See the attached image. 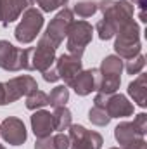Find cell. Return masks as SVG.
I'll list each match as a JSON object with an SVG mask.
<instances>
[{
    "label": "cell",
    "instance_id": "obj_7",
    "mask_svg": "<svg viewBox=\"0 0 147 149\" xmlns=\"http://www.w3.org/2000/svg\"><path fill=\"white\" fill-rule=\"evenodd\" d=\"M73 21H74L73 19V10L68 9V7H64V9H61V10L55 14V17L50 21V24L47 26V31H45L43 35L49 38L50 43L57 49V47L62 43L64 37L68 35V30H69V26H71Z\"/></svg>",
    "mask_w": 147,
    "mask_h": 149
},
{
    "label": "cell",
    "instance_id": "obj_2",
    "mask_svg": "<svg viewBox=\"0 0 147 149\" xmlns=\"http://www.w3.org/2000/svg\"><path fill=\"white\" fill-rule=\"evenodd\" d=\"M55 63V47L49 38L43 37L38 40L37 47L26 49V71H40L43 73Z\"/></svg>",
    "mask_w": 147,
    "mask_h": 149
},
{
    "label": "cell",
    "instance_id": "obj_11",
    "mask_svg": "<svg viewBox=\"0 0 147 149\" xmlns=\"http://www.w3.org/2000/svg\"><path fill=\"white\" fill-rule=\"evenodd\" d=\"M55 70L61 80H64V83L69 87L76 78V74L83 70V63L81 57H76L71 54H61L59 57H55Z\"/></svg>",
    "mask_w": 147,
    "mask_h": 149
},
{
    "label": "cell",
    "instance_id": "obj_17",
    "mask_svg": "<svg viewBox=\"0 0 147 149\" xmlns=\"http://www.w3.org/2000/svg\"><path fill=\"white\" fill-rule=\"evenodd\" d=\"M128 94L140 108L147 106V76L144 73H139V76L128 85Z\"/></svg>",
    "mask_w": 147,
    "mask_h": 149
},
{
    "label": "cell",
    "instance_id": "obj_21",
    "mask_svg": "<svg viewBox=\"0 0 147 149\" xmlns=\"http://www.w3.org/2000/svg\"><path fill=\"white\" fill-rule=\"evenodd\" d=\"M49 106V95L43 92V90H33L26 95V108L30 111H37V109H42Z\"/></svg>",
    "mask_w": 147,
    "mask_h": 149
},
{
    "label": "cell",
    "instance_id": "obj_18",
    "mask_svg": "<svg viewBox=\"0 0 147 149\" xmlns=\"http://www.w3.org/2000/svg\"><path fill=\"white\" fill-rule=\"evenodd\" d=\"M119 83H121V76L99 73V76H97V92L106 94V95H112L119 88Z\"/></svg>",
    "mask_w": 147,
    "mask_h": 149
},
{
    "label": "cell",
    "instance_id": "obj_6",
    "mask_svg": "<svg viewBox=\"0 0 147 149\" xmlns=\"http://www.w3.org/2000/svg\"><path fill=\"white\" fill-rule=\"evenodd\" d=\"M69 149H102V135L94 130H87L83 125H69Z\"/></svg>",
    "mask_w": 147,
    "mask_h": 149
},
{
    "label": "cell",
    "instance_id": "obj_8",
    "mask_svg": "<svg viewBox=\"0 0 147 149\" xmlns=\"http://www.w3.org/2000/svg\"><path fill=\"white\" fill-rule=\"evenodd\" d=\"M0 68L5 71L26 70V49H19L7 40H0Z\"/></svg>",
    "mask_w": 147,
    "mask_h": 149
},
{
    "label": "cell",
    "instance_id": "obj_10",
    "mask_svg": "<svg viewBox=\"0 0 147 149\" xmlns=\"http://www.w3.org/2000/svg\"><path fill=\"white\" fill-rule=\"evenodd\" d=\"M0 135L10 146H21L28 139V132H26L23 120L16 116H9L0 123Z\"/></svg>",
    "mask_w": 147,
    "mask_h": 149
},
{
    "label": "cell",
    "instance_id": "obj_36",
    "mask_svg": "<svg viewBox=\"0 0 147 149\" xmlns=\"http://www.w3.org/2000/svg\"><path fill=\"white\" fill-rule=\"evenodd\" d=\"M0 149H5V148H3V146H2V144H0Z\"/></svg>",
    "mask_w": 147,
    "mask_h": 149
},
{
    "label": "cell",
    "instance_id": "obj_27",
    "mask_svg": "<svg viewBox=\"0 0 147 149\" xmlns=\"http://www.w3.org/2000/svg\"><path fill=\"white\" fill-rule=\"evenodd\" d=\"M35 2L40 5V9L43 12H52V10H57L61 7H64L69 0H35Z\"/></svg>",
    "mask_w": 147,
    "mask_h": 149
},
{
    "label": "cell",
    "instance_id": "obj_13",
    "mask_svg": "<svg viewBox=\"0 0 147 149\" xmlns=\"http://www.w3.org/2000/svg\"><path fill=\"white\" fill-rule=\"evenodd\" d=\"M97 76H99V70H81L69 87L78 95L85 97L94 90H97Z\"/></svg>",
    "mask_w": 147,
    "mask_h": 149
},
{
    "label": "cell",
    "instance_id": "obj_34",
    "mask_svg": "<svg viewBox=\"0 0 147 149\" xmlns=\"http://www.w3.org/2000/svg\"><path fill=\"white\" fill-rule=\"evenodd\" d=\"M132 2H135V3L140 7V10H144V9H146V0H132Z\"/></svg>",
    "mask_w": 147,
    "mask_h": 149
},
{
    "label": "cell",
    "instance_id": "obj_33",
    "mask_svg": "<svg viewBox=\"0 0 147 149\" xmlns=\"http://www.w3.org/2000/svg\"><path fill=\"white\" fill-rule=\"evenodd\" d=\"M5 85L3 81H0V106H5Z\"/></svg>",
    "mask_w": 147,
    "mask_h": 149
},
{
    "label": "cell",
    "instance_id": "obj_16",
    "mask_svg": "<svg viewBox=\"0 0 147 149\" xmlns=\"http://www.w3.org/2000/svg\"><path fill=\"white\" fill-rule=\"evenodd\" d=\"M114 139L123 146L137 141V139H144V135L137 130V127L133 125V121H121L116 128H114Z\"/></svg>",
    "mask_w": 147,
    "mask_h": 149
},
{
    "label": "cell",
    "instance_id": "obj_3",
    "mask_svg": "<svg viewBox=\"0 0 147 149\" xmlns=\"http://www.w3.org/2000/svg\"><path fill=\"white\" fill-rule=\"evenodd\" d=\"M43 26V14L35 7H28L23 12L19 24L14 30V37L19 43H31L40 35Z\"/></svg>",
    "mask_w": 147,
    "mask_h": 149
},
{
    "label": "cell",
    "instance_id": "obj_32",
    "mask_svg": "<svg viewBox=\"0 0 147 149\" xmlns=\"http://www.w3.org/2000/svg\"><path fill=\"white\" fill-rule=\"evenodd\" d=\"M121 149H147V142L144 139H137V141H133V142L123 146Z\"/></svg>",
    "mask_w": 147,
    "mask_h": 149
},
{
    "label": "cell",
    "instance_id": "obj_1",
    "mask_svg": "<svg viewBox=\"0 0 147 149\" xmlns=\"http://www.w3.org/2000/svg\"><path fill=\"white\" fill-rule=\"evenodd\" d=\"M116 42H114V52L121 59H132L142 50L140 43V26L132 19L118 28L116 31Z\"/></svg>",
    "mask_w": 147,
    "mask_h": 149
},
{
    "label": "cell",
    "instance_id": "obj_24",
    "mask_svg": "<svg viewBox=\"0 0 147 149\" xmlns=\"http://www.w3.org/2000/svg\"><path fill=\"white\" fill-rule=\"evenodd\" d=\"M95 30H97L101 40H111V38L116 35V31H118L116 24H114L112 21H109V19H106V17H102V19L97 23Z\"/></svg>",
    "mask_w": 147,
    "mask_h": 149
},
{
    "label": "cell",
    "instance_id": "obj_12",
    "mask_svg": "<svg viewBox=\"0 0 147 149\" xmlns=\"http://www.w3.org/2000/svg\"><path fill=\"white\" fill-rule=\"evenodd\" d=\"M35 0H0V23L2 26H9L16 19L21 17V14L33 5Z\"/></svg>",
    "mask_w": 147,
    "mask_h": 149
},
{
    "label": "cell",
    "instance_id": "obj_4",
    "mask_svg": "<svg viewBox=\"0 0 147 149\" xmlns=\"http://www.w3.org/2000/svg\"><path fill=\"white\" fill-rule=\"evenodd\" d=\"M92 35H94V28L92 24H88L87 21H73L69 30H68V54L81 57L87 45L92 42Z\"/></svg>",
    "mask_w": 147,
    "mask_h": 149
},
{
    "label": "cell",
    "instance_id": "obj_31",
    "mask_svg": "<svg viewBox=\"0 0 147 149\" xmlns=\"http://www.w3.org/2000/svg\"><path fill=\"white\" fill-rule=\"evenodd\" d=\"M42 74H43V80H45V81H49V83H54V81L61 80V78H59V74H57V70H55V68H52V66H50L49 70H45Z\"/></svg>",
    "mask_w": 147,
    "mask_h": 149
},
{
    "label": "cell",
    "instance_id": "obj_5",
    "mask_svg": "<svg viewBox=\"0 0 147 149\" xmlns=\"http://www.w3.org/2000/svg\"><path fill=\"white\" fill-rule=\"evenodd\" d=\"M97 10L102 12L106 19L112 21L116 28L133 19V3L130 0H101L97 3Z\"/></svg>",
    "mask_w": 147,
    "mask_h": 149
},
{
    "label": "cell",
    "instance_id": "obj_15",
    "mask_svg": "<svg viewBox=\"0 0 147 149\" xmlns=\"http://www.w3.org/2000/svg\"><path fill=\"white\" fill-rule=\"evenodd\" d=\"M31 130L37 139L49 137L54 132V123H52V114L45 109H37L31 116Z\"/></svg>",
    "mask_w": 147,
    "mask_h": 149
},
{
    "label": "cell",
    "instance_id": "obj_14",
    "mask_svg": "<svg viewBox=\"0 0 147 149\" xmlns=\"http://www.w3.org/2000/svg\"><path fill=\"white\" fill-rule=\"evenodd\" d=\"M111 118H126L133 114V104L121 94H112L107 97L106 108H104Z\"/></svg>",
    "mask_w": 147,
    "mask_h": 149
},
{
    "label": "cell",
    "instance_id": "obj_25",
    "mask_svg": "<svg viewBox=\"0 0 147 149\" xmlns=\"http://www.w3.org/2000/svg\"><path fill=\"white\" fill-rule=\"evenodd\" d=\"M88 120H90L94 125H97V127H106V125L111 121V116L107 114L106 109L94 106V108L88 111Z\"/></svg>",
    "mask_w": 147,
    "mask_h": 149
},
{
    "label": "cell",
    "instance_id": "obj_28",
    "mask_svg": "<svg viewBox=\"0 0 147 149\" xmlns=\"http://www.w3.org/2000/svg\"><path fill=\"white\" fill-rule=\"evenodd\" d=\"M54 144H55V149H69V135H66L64 132H59L55 137H54Z\"/></svg>",
    "mask_w": 147,
    "mask_h": 149
},
{
    "label": "cell",
    "instance_id": "obj_26",
    "mask_svg": "<svg viewBox=\"0 0 147 149\" xmlns=\"http://www.w3.org/2000/svg\"><path fill=\"white\" fill-rule=\"evenodd\" d=\"M144 66H146V57H144L142 54H137L135 57L128 59L126 64H125L123 68L126 70V73L128 74H139V73H142Z\"/></svg>",
    "mask_w": 147,
    "mask_h": 149
},
{
    "label": "cell",
    "instance_id": "obj_20",
    "mask_svg": "<svg viewBox=\"0 0 147 149\" xmlns=\"http://www.w3.org/2000/svg\"><path fill=\"white\" fill-rule=\"evenodd\" d=\"M123 59L118 57V56H107L102 59L101 63V68H99V73L101 74H116L119 76L123 71Z\"/></svg>",
    "mask_w": 147,
    "mask_h": 149
},
{
    "label": "cell",
    "instance_id": "obj_22",
    "mask_svg": "<svg viewBox=\"0 0 147 149\" xmlns=\"http://www.w3.org/2000/svg\"><path fill=\"white\" fill-rule=\"evenodd\" d=\"M68 101H69V90H68V87L59 85V87L52 88V92H50V95H49V104H50L52 108L66 106Z\"/></svg>",
    "mask_w": 147,
    "mask_h": 149
},
{
    "label": "cell",
    "instance_id": "obj_23",
    "mask_svg": "<svg viewBox=\"0 0 147 149\" xmlns=\"http://www.w3.org/2000/svg\"><path fill=\"white\" fill-rule=\"evenodd\" d=\"M95 12H97V2L94 0L76 2V5L73 7V14H78L80 17H92Z\"/></svg>",
    "mask_w": 147,
    "mask_h": 149
},
{
    "label": "cell",
    "instance_id": "obj_19",
    "mask_svg": "<svg viewBox=\"0 0 147 149\" xmlns=\"http://www.w3.org/2000/svg\"><path fill=\"white\" fill-rule=\"evenodd\" d=\"M71 111L66 108V106H61V108H55V111L52 113V123H54V130L57 132H64L69 128L71 125Z\"/></svg>",
    "mask_w": 147,
    "mask_h": 149
},
{
    "label": "cell",
    "instance_id": "obj_30",
    "mask_svg": "<svg viewBox=\"0 0 147 149\" xmlns=\"http://www.w3.org/2000/svg\"><path fill=\"white\" fill-rule=\"evenodd\" d=\"M35 149H55V144H54V137H42V139H37L35 142Z\"/></svg>",
    "mask_w": 147,
    "mask_h": 149
},
{
    "label": "cell",
    "instance_id": "obj_35",
    "mask_svg": "<svg viewBox=\"0 0 147 149\" xmlns=\"http://www.w3.org/2000/svg\"><path fill=\"white\" fill-rule=\"evenodd\" d=\"M109 149H121V148H109Z\"/></svg>",
    "mask_w": 147,
    "mask_h": 149
},
{
    "label": "cell",
    "instance_id": "obj_29",
    "mask_svg": "<svg viewBox=\"0 0 147 149\" xmlns=\"http://www.w3.org/2000/svg\"><path fill=\"white\" fill-rule=\"evenodd\" d=\"M133 125L137 127V130H139L142 135H146V132H147V114H146V113L137 114V116H135V120H133Z\"/></svg>",
    "mask_w": 147,
    "mask_h": 149
},
{
    "label": "cell",
    "instance_id": "obj_9",
    "mask_svg": "<svg viewBox=\"0 0 147 149\" xmlns=\"http://www.w3.org/2000/svg\"><path fill=\"white\" fill-rule=\"evenodd\" d=\"M5 85V102L12 104L17 99H21L23 95H28L30 92L37 90V80L30 74H21V76H14L9 81L3 83Z\"/></svg>",
    "mask_w": 147,
    "mask_h": 149
}]
</instances>
